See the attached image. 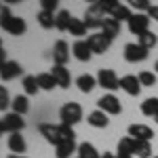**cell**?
Here are the masks:
<instances>
[{
  "label": "cell",
  "instance_id": "e0dca14e",
  "mask_svg": "<svg viewBox=\"0 0 158 158\" xmlns=\"http://www.w3.org/2000/svg\"><path fill=\"white\" fill-rule=\"evenodd\" d=\"M101 34H106L110 40H114V38L120 34V21H116L114 17H106L103 19V25H101V30H99Z\"/></svg>",
  "mask_w": 158,
  "mask_h": 158
},
{
  "label": "cell",
  "instance_id": "52a82bcc",
  "mask_svg": "<svg viewBox=\"0 0 158 158\" xmlns=\"http://www.w3.org/2000/svg\"><path fill=\"white\" fill-rule=\"evenodd\" d=\"M97 85L103 86L106 91H118V89H120V78L116 76L114 70L101 68V70L97 72Z\"/></svg>",
  "mask_w": 158,
  "mask_h": 158
},
{
  "label": "cell",
  "instance_id": "d590c367",
  "mask_svg": "<svg viewBox=\"0 0 158 158\" xmlns=\"http://www.w3.org/2000/svg\"><path fill=\"white\" fill-rule=\"evenodd\" d=\"M11 95H9V91H6V86H0V112H4V110L11 108Z\"/></svg>",
  "mask_w": 158,
  "mask_h": 158
},
{
  "label": "cell",
  "instance_id": "ee69618b",
  "mask_svg": "<svg viewBox=\"0 0 158 158\" xmlns=\"http://www.w3.org/2000/svg\"><path fill=\"white\" fill-rule=\"evenodd\" d=\"M0 133H4V131H2V120H0Z\"/></svg>",
  "mask_w": 158,
  "mask_h": 158
},
{
  "label": "cell",
  "instance_id": "5bb4252c",
  "mask_svg": "<svg viewBox=\"0 0 158 158\" xmlns=\"http://www.w3.org/2000/svg\"><path fill=\"white\" fill-rule=\"evenodd\" d=\"M129 137H133L137 141H150L152 137H154V131L148 127V124H139V122H135L129 127Z\"/></svg>",
  "mask_w": 158,
  "mask_h": 158
},
{
  "label": "cell",
  "instance_id": "8fae6325",
  "mask_svg": "<svg viewBox=\"0 0 158 158\" xmlns=\"http://www.w3.org/2000/svg\"><path fill=\"white\" fill-rule=\"evenodd\" d=\"M120 89L127 93V95L137 97V95L141 93V82H139V78H137V76L127 74V76H122V78H120Z\"/></svg>",
  "mask_w": 158,
  "mask_h": 158
},
{
  "label": "cell",
  "instance_id": "ac0fdd59",
  "mask_svg": "<svg viewBox=\"0 0 158 158\" xmlns=\"http://www.w3.org/2000/svg\"><path fill=\"white\" fill-rule=\"evenodd\" d=\"M86 122H89L93 129H106V127L110 124V116L106 114V112H101V110H95V112L89 114Z\"/></svg>",
  "mask_w": 158,
  "mask_h": 158
},
{
  "label": "cell",
  "instance_id": "c3c4849f",
  "mask_svg": "<svg viewBox=\"0 0 158 158\" xmlns=\"http://www.w3.org/2000/svg\"><path fill=\"white\" fill-rule=\"evenodd\" d=\"M154 158H158V156H154Z\"/></svg>",
  "mask_w": 158,
  "mask_h": 158
},
{
  "label": "cell",
  "instance_id": "bcb514c9",
  "mask_svg": "<svg viewBox=\"0 0 158 158\" xmlns=\"http://www.w3.org/2000/svg\"><path fill=\"white\" fill-rule=\"evenodd\" d=\"M0 49H2V40H0Z\"/></svg>",
  "mask_w": 158,
  "mask_h": 158
},
{
  "label": "cell",
  "instance_id": "ffe728a7",
  "mask_svg": "<svg viewBox=\"0 0 158 158\" xmlns=\"http://www.w3.org/2000/svg\"><path fill=\"white\" fill-rule=\"evenodd\" d=\"M9 150H11L13 154H19V156H23L27 146H25V139L21 137V133H13L9 135Z\"/></svg>",
  "mask_w": 158,
  "mask_h": 158
},
{
  "label": "cell",
  "instance_id": "ba28073f",
  "mask_svg": "<svg viewBox=\"0 0 158 158\" xmlns=\"http://www.w3.org/2000/svg\"><path fill=\"white\" fill-rule=\"evenodd\" d=\"M150 17H148V13H133V17L129 19V32L135 34V36H141V34H146L150 32L148 27H150Z\"/></svg>",
  "mask_w": 158,
  "mask_h": 158
},
{
  "label": "cell",
  "instance_id": "e575fe53",
  "mask_svg": "<svg viewBox=\"0 0 158 158\" xmlns=\"http://www.w3.org/2000/svg\"><path fill=\"white\" fill-rule=\"evenodd\" d=\"M139 82H141V86H154L156 85V76L150 72V70H143V72H139Z\"/></svg>",
  "mask_w": 158,
  "mask_h": 158
},
{
  "label": "cell",
  "instance_id": "8992f818",
  "mask_svg": "<svg viewBox=\"0 0 158 158\" xmlns=\"http://www.w3.org/2000/svg\"><path fill=\"white\" fill-rule=\"evenodd\" d=\"M86 42H89V47L93 51V55H103V53H108V49L112 47V40H110L106 34H101V32L89 34V36H86Z\"/></svg>",
  "mask_w": 158,
  "mask_h": 158
},
{
  "label": "cell",
  "instance_id": "7dc6e473",
  "mask_svg": "<svg viewBox=\"0 0 158 158\" xmlns=\"http://www.w3.org/2000/svg\"><path fill=\"white\" fill-rule=\"evenodd\" d=\"M76 158H80V156H76Z\"/></svg>",
  "mask_w": 158,
  "mask_h": 158
},
{
  "label": "cell",
  "instance_id": "cb8c5ba5",
  "mask_svg": "<svg viewBox=\"0 0 158 158\" xmlns=\"http://www.w3.org/2000/svg\"><path fill=\"white\" fill-rule=\"evenodd\" d=\"M38 23H40V27H44V30H51V27H55V23H57V15L55 13H49V11H40L36 15Z\"/></svg>",
  "mask_w": 158,
  "mask_h": 158
},
{
  "label": "cell",
  "instance_id": "2e32d148",
  "mask_svg": "<svg viewBox=\"0 0 158 158\" xmlns=\"http://www.w3.org/2000/svg\"><path fill=\"white\" fill-rule=\"evenodd\" d=\"M72 55L78 61H82V63H85V61H89L91 57H93V51H91V47H89V42L80 38V40H76V42L72 44Z\"/></svg>",
  "mask_w": 158,
  "mask_h": 158
},
{
  "label": "cell",
  "instance_id": "d4e9b609",
  "mask_svg": "<svg viewBox=\"0 0 158 158\" xmlns=\"http://www.w3.org/2000/svg\"><path fill=\"white\" fill-rule=\"evenodd\" d=\"M78 156L80 158H101V154L97 152V148L89 141H82L78 143Z\"/></svg>",
  "mask_w": 158,
  "mask_h": 158
},
{
  "label": "cell",
  "instance_id": "7c38bea8",
  "mask_svg": "<svg viewBox=\"0 0 158 158\" xmlns=\"http://www.w3.org/2000/svg\"><path fill=\"white\" fill-rule=\"evenodd\" d=\"M53 61L55 65H65L70 61V44L65 40H57L53 47Z\"/></svg>",
  "mask_w": 158,
  "mask_h": 158
},
{
  "label": "cell",
  "instance_id": "d6986e66",
  "mask_svg": "<svg viewBox=\"0 0 158 158\" xmlns=\"http://www.w3.org/2000/svg\"><path fill=\"white\" fill-rule=\"evenodd\" d=\"M76 86H78L80 93H91V91L97 86V78L91 76V74H80V76L76 78Z\"/></svg>",
  "mask_w": 158,
  "mask_h": 158
},
{
  "label": "cell",
  "instance_id": "83f0119b",
  "mask_svg": "<svg viewBox=\"0 0 158 158\" xmlns=\"http://www.w3.org/2000/svg\"><path fill=\"white\" fill-rule=\"evenodd\" d=\"M86 23H85V19H76V17H72V23H70V34L72 36H78V40H80V36H86Z\"/></svg>",
  "mask_w": 158,
  "mask_h": 158
},
{
  "label": "cell",
  "instance_id": "6da1fadb",
  "mask_svg": "<svg viewBox=\"0 0 158 158\" xmlns=\"http://www.w3.org/2000/svg\"><path fill=\"white\" fill-rule=\"evenodd\" d=\"M40 135L49 141L51 146H59L61 141H74L76 139V133H74L72 127H65V124H40L38 127Z\"/></svg>",
  "mask_w": 158,
  "mask_h": 158
},
{
  "label": "cell",
  "instance_id": "b9f144b4",
  "mask_svg": "<svg viewBox=\"0 0 158 158\" xmlns=\"http://www.w3.org/2000/svg\"><path fill=\"white\" fill-rule=\"evenodd\" d=\"M154 70H156V72H158V59H156V63H154Z\"/></svg>",
  "mask_w": 158,
  "mask_h": 158
},
{
  "label": "cell",
  "instance_id": "f6af8a7d",
  "mask_svg": "<svg viewBox=\"0 0 158 158\" xmlns=\"http://www.w3.org/2000/svg\"><path fill=\"white\" fill-rule=\"evenodd\" d=\"M154 120H156V124H158V116H156V118H154Z\"/></svg>",
  "mask_w": 158,
  "mask_h": 158
},
{
  "label": "cell",
  "instance_id": "44dd1931",
  "mask_svg": "<svg viewBox=\"0 0 158 158\" xmlns=\"http://www.w3.org/2000/svg\"><path fill=\"white\" fill-rule=\"evenodd\" d=\"M135 143H137V141H135L133 137H129V135L122 137L120 141H118V150H116V154H118V156H133V154H135Z\"/></svg>",
  "mask_w": 158,
  "mask_h": 158
},
{
  "label": "cell",
  "instance_id": "f35d334b",
  "mask_svg": "<svg viewBox=\"0 0 158 158\" xmlns=\"http://www.w3.org/2000/svg\"><path fill=\"white\" fill-rule=\"evenodd\" d=\"M6 61H9V59H6V53H4V49H0V68H2Z\"/></svg>",
  "mask_w": 158,
  "mask_h": 158
},
{
  "label": "cell",
  "instance_id": "8d00e7d4",
  "mask_svg": "<svg viewBox=\"0 0 158 158\" xmlns=\"http://www.w3.org/2000/svg\"><path fill=\"white\" fill-rule=\"evenodd\" d=\"M59 9V2L57 0H40V11H49V13H55ZM59 13V11H57Z\"/></svg>",
  "mask_w": 158,
  "mask_h": 158
},
{
  "label": "cell",
  "instance_id": "f1b7e54d",
  "mask_svg": "<svg viewBox=\"0 0 158 158\" xmlns=\"http://www.w3.org/2000/svg\"><path fill=\"white\" fill-rule=\"evenodd\" d=\"M21 86H23L25 95H36L38 91H40V86H38V80L36 76H23V80H21Z\"/></svg>",
  "mask_w": 158,
  "mask_h": 158
},
{
  "label": "cell",
  "instance_id": "1f68e13d",
  "mask_svg": "<svg viewBox=\"0 0 158 158\" xmlns=\"http://www.w3.org/2000/svg\"><path fill=\"white\" fill-rule=\"evenodd\" d=\"M110 17H114L116 21H127V23H129V19L133 17V11H131L127 4H118V6H116V11L112 13Z\"/></svg>",
  "mask_w": 158,
  "mask_h": 158
},
{
  "label": "cell",
  "instance_id": "277c9868",
  "mask_svg": "<svg viewBox=\"0 0 158 158\" xmlns=\"http://www.w3.org/2000/svg\"><path fill=\"white\" fill-rule=\"evenodd\" d=\"M108 15L101 11V6H99V2H93L85 13V23L89 30H101V25H103V19H106Z\"/></svg>",
  "mask_w": 158,
  "mask_h": 158
},
{
  "label": "cell",
  "instance_id": "30bf717a",
  "mask_svg": "<svg viewBox=\"0 0 158 158\" xmlns=\"http://www.w3.org/2000/svg\"><path fill=\"white\" fill-rule=\"evenodd\" d=\"M124 59L129 63L143 61V59H148V49H143L139 42H129V44H124Z\"/></svg>",
  "mask_w": 158,
  "mask_h": 158
},
{
  "label": "cell",
  "instance_id": "d6a6232c",
  "mask_svg": "<svg viewBox=\"0 0 158 158\" xmlns=\"http://www.w3.org/2000/svg\"><path fill=\"white\" fill-rule=\"evenodd\" d=\"M135 154H137V158H152V146H150V141H137L135 143Z\"/></svg>",
  "mask_w": 158,
  "mask_h": 158
},
{
  "label": "cell",
  "instance_id": "74e56055",
  "mask_svg": "<svg viewBox=\"0 0 158 158\" xmlns=\"http://www.w3.org/2000/svg\"><path fill=\"white\" fill-rule=\"evenodd\" d=\"M148 17H150V19H154V21H158V4H152V6H150Z\"/></svg>",
  "mask_w": 158,
  "mask_h": 158
},
{
  "label": "cell",
  "instance_id": "7402d4cb",
  "mask_svg": "<svg viewBox=\"0 0 158 158\" xmlns=\"http://www.w3.org/2000/svg\"><path fill=\"white\" fill-rule=\"evenodd\" d=\"M74 152H78L76 141H61L59 146H55V156L57 158H70Z\"/></svg>",
  "mask_w": 158,
  "mask_h": 158
},
{
  "label": "cell",
  "instance_id": "9a60e30c",
  "mask_svg": "<svg viewBox=\"0 0 158 158\" xmlns=\"http://www.w3.org/2000/svg\"><path fill=\"white\" fill-rule=\"evenodd\" d=\"M23 74V68L17 63V61H6L2 68H0V78L4 80V82H9V80H15L17 76H21Z\"/></svg>",
  "mask_w": 158,
  "mask_h": 158
},
{
  "label": "cell",
  "instance_id": "603a6c76",
  "mask_svg": "<svg viewBox=\"0 0 158 158\" xmlns=\"http://www.w3.org/2000/svg\"><path fill=\"white\" fill-rule=\"evenodd\" d=\"M11 108H13V112H15V114H19V116L27 114V110H30V101H27V95H17V97H13Z\"/></svg>",
  "mask_w": 158,
  "mask_h": 158
},
{
  "label": "cell",
  "instance_id": "3957f363",
  "mask_svg": "<svg viewBox=\"0 0 158 158\" xmlns=\"http://www.w3.org/2000/svg\"><path fill=\"white\" fill-rule=\"evenodd\" d=\"M59 120H61V124L72 127V129H74V124H78V122L82 120V106L76 103V101H68V103H63L61 110H59Z\"/></svg>",
  "mask_w": 158,
  "mask_h": 158
},
{
  "label": "cell",
  "instance_id": "ab89813d",
  "mask_svg": "<svg viewBox=\"0 0 158 158\" xmlns=\"http://www.w3.org/2000/svg\"><path fill=\"white\" fill-rule=\"evenodd\" d=\"M101 158H118V156H116V154H112V152H103V156H101Z\"/></svg>",
  "mask_w": 158,
  "mask_h": 158
},
{
  "label": "cell",
  "instance_id": "9c48e42d",
  "mask_svg": "<svg viewBox=\"0 0 158 158\" xmlns=\"http://www.w3.org/2000/svg\"><path fill=\"white\" fill-rule=\"evenodd\" d=\"M25 127V120L23 116H19V114H15V112H9V114H4V118H2V131L4 133H21Z\"/></svg>",
  "mask_w": 158,
  "mask_h": 158
},
{
  "label": "cell",
  "instance_id": "4316f807",
  "mask_svg": "<svg viewBox=\"0 0 158 158\" xmlns=\"http://www.w3.org/2000/svg\"><path fill=\"white\" fill-rule=\"evenodd\" d=\"M36 80H38V86H40L42 91H53V89L57 86V82H55V78H53V74H51V72L38 74Z\"/></svg>",
  "mask_w": 158,
  "mask_h": 158
},
{
  "label": "cell",
  "instance_id": "60d3db41",
  "mask_svg": "<svg viewBox=\"0 0 158 158\" xmlns=\"http://www.w3.org/2000/svg\"><path fill=\"white\" fill-rule=\"evenodd\" d=\"M6 158H27V156H19V154H9Z\"/></svg>",
  "mask_w": 158,
  "mask_h": 158
},
{
  "label": "cell",
  "instance_id": "7a4b0ae2",
  "mask_svg": "<svg viewBox=\"0 0 158 158\" xmlns=\"http://www.w3.org/2000/svg\"><path fill=\"white\" fill-rule=\"evenodd\" d=\"M0 27H2L4 32H9L11 36H23L25 30H27L25 21L21 17H15L9 6H2V9H0Z\"/></svg>",
  "mask_w": 158,
  "mask_h": 158
},
{
  "label": "cell",
  "instance_id": "7bdbcfd3",
  "mask_svg": "<svg viewBox=\"0 0 158 158\" xmlns=\"http://www.w3.org/2000/svg\"><path fill=\"white\" fill-rule=\"evenodd\" d=\"M116 156H118V154H116ZM118 158H133V156H118Z\"/></svg>",
  "mask_w": 158,
  "mask_h": 158
},
{
  "label": "cell",
  "instance_id": "5b68a950",
  "mask_svg": "<svg viewBox=\"0 0 158 158\" xmlns=\"http://www.w3.org/2000/svg\"><path fill=\"white\" fill-rule=\"evenodd\" d=\"M97 110L106 112L108 116H118V114L122 112V103H120V99L116 97V95L108 93V95H103V97L97 99Z\"/></svg>",
  "mask_w": 158,
  "mask_h": 158
},
{
  "label": "cell",
  "instance_id": "836d02e7",
  "mask_svg": "<svg viewBox=\"0 0 158 158\" xmlns=\"http://www.w3.org/2000/svg\"><path fill=\"white\" fill-rule=\"evenodd\" d=\"M150 2L148 0H129V9H133L135 13H148L150 11Z\"/></svg>",
  "mask_w": 158,
  "mask_h": 158
},
{
  "label": "cell",
  "instance_id": "f546056e",
  "mask_svg": "<svg viewBox=\"0 0 158 158\" xmlns=\"http://www.w3.org/2000/svg\"><path fill=\"white\" fill-rule=\"evenodd\" d=\"M70 23H72L70 11H59L57 13V23H55V27H57L59 32H68V30H70Z\"/></svg>",
  "mask_w": 158,
  "mask_h": 158
},
{
  "label": "cell",
  "instance_id": "4dcf8cb0",
  "mask_svg": "<svg viewBox=\"0 0 158 158\" xmlns=\"http://www.w3.org/2000/svg\"><path fill=\"white\" fill-rule=\"evenodd\" d=\"M137 42L143 47V49H154L158 44V36L154 34V32H146V34H141V36H137Z\"/></svg>",
  "mask_w": 158,
  "mask_h": 158
},
{
  "label": "cell",
  "instance_id": "484cf974",
  "mask_svg": "<svg viewBox=\"0 0 158 158\" xmlns=\"http://www.w3.org/2000/svg\"><path fill=\"white\" fill-rule=\"evenodd\" d=\"M141 114H143V116L156 118L158 116V97H148L146 101L141 103Z\"/></svg>",
  "mask_w": 158,
  "mask_h": 158
},
{
  "label": "cell",
  "instance_id": "4fadbf2b",
  "mask_svg": "<svg viewBox=\"0 0 158 158\" xmlns=\"http://www.w3.org/2000/svg\"><path fill=\"white\" fill-rule=\"evenodd\" d=\"M51 74H53V78H55V82H57L59 89H70L72 76H70V70H68L65 65H53Z\"/></svg>",
  "mask_w": 158,
  "mask_h": 158
}]
</instances>
